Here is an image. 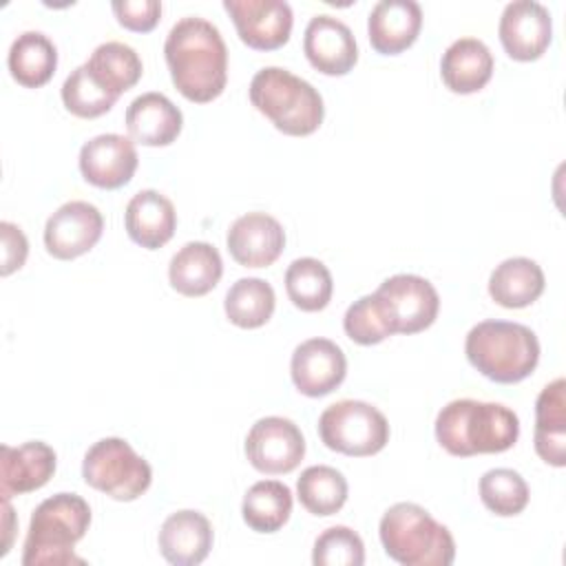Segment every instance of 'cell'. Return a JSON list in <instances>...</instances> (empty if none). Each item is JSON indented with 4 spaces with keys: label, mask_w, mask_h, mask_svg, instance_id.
<instances>
[{
    "label": "cell",
    "mask_w": 566,
    "mask_h": 566,
    "mask_svg": "<svg viewBox=\"0 0 566 566\" xmlns=\"http://www.w3.org/2000/svg\"><path fill=\"white\" fill-rule=\"evenodd\" d=\"M347 374V358L343 349L329 338L303 340L290 360V376L294 387L310 398L332 394Z\"/></svg>",
    "instance_id": "cell-14"
},
{
    "label": "cell",
    "mask_w": 566,
    "mask_h": 566,
    "mask_svg": "<svg viewBox=\"0 0 566 566\" xmlns=\"http://www.w3.org/2000/svg\"><path fill=\"white\" fill-rule=\"evenodd\" d=\"M285 292L298 310L318 312L332 301V272L323 261L314 256H301L285 270Z\"/></svg>",
    "instance_id": "cell-31"
},
{
    "label": "cell",
    "mask_w": 566,
    "mask_h": 566,
    "mask_svg": "<svg viewBox=\"0 0 566 566\" xmlns=\"http://www.w3.org/2000/svg\"><path fill=\"white\" fill-rule=\"evenodd\" d=\"M137 164L139 157L135 150V142L117 133L97 135L80 148L82 177L104 190L126 186L133 179Z\"/></svg>",
    "instance_id": "cell-15"
},
{
    "label": "cell",
    "mask_w": 566,
    "mask_h": 566,
    "mask_svg": "<svg viewBox=\"0 0 566 566\" xmlns=\"http://www.w3.org/2000/svg\"><path fill=\"white\" fill-rule=\"evenodd\" d=\"M7 64H9L11 77L18 84L27 88H40L55 73L57 49L44 33L24 31L13 40Z\"/></svg>",
    "instance_id": "cell-27"
},
{
    "label": "cell",
    "mask_w": 566,
    "mask_h": 566,
    "mask_svg": "<svg viewBox=\"0 0 566 566\" xmlns=\"http://www.w3.org/2000/svg\"><path fill=\"white\" fill-rule=\"evenodd\" d=\"M312 562L316 566H363L365 544L349 526H329L316 537Z\"/></svg>",
    "instance_id": "cell-35"
},
{
    "label": "cell",
    "mask_w": 566,
    "mask_h": 566,
    "mask_svg": "<svg viewBox=\"0 0 566 566\" xmlns=\"http://www.w3.org/2000/svg\"><path fill=\"white\" fill-rule=\"evenodd\" d=\"M0 239H2V268L0 274L9 276L11 272L20 270L27 261L29 254V241L24 237V232L11 223V221H2L0 223Z\"/></svg>",
    "instance_id": "cell-38"
},
{
    "label": "cell",
    "mask_w": 566,
    "mask_h": 566,
    "mask_svg": "<svg viewBox=\"0 0 566 566\" xmlns=\"http://www.w3.org/2000/svg\"><path fill=\"white\" fill-rule=\"evenodd\" d=\"M347 480L327 464L307 467L296 480V497L312 515H334L347 502Z\"/></svg>",
    "instance_id": "cell-32"
},
{
    "label": "cell",
    "mask_w": 566,
    "mask_h": 566,
    "mask_svg": "<svg viewBox=\"0 0 566 566\" xmlns=\"http://www.w3.org/2000/svg\"><path fill=\"white\" fill-rule=\"evenodd\" d=\"M104 217L88 201H66L44 226L46 252L60 261L86 254L102 237Z\"/></svg>",
    "instance_id": "cell-12"
},
{
    "label": "cell",
    "mask_w": 566,
    "mask_h": 566,
    "mask_svg": "<svg viewBox=\"0 0 566 566\" xmlns=\"http://www.w3.org/2000/svg\"><path fill=\"white\" fill-rule=\"evenodd\" d=\"M57 455L42 440H29L20 447H0V493L2 497L22 495L42 489L55 473Z\"/></svg>",
    "instance_id": "cell-18"
},
{
    "label": "cell",
    "mask_w": 566,
    "mask_h": 566,
    "mask_svg": "<svg viewBox=\"0 0 566 566\" xmlns=\"http://www.w3.org/2000/svg\"><path fill=\"white\" fill-rule=\"evenodd\" d=\"M62 102L69 113L93 119L113 108L117 95L106 91L86 69V64L77 66L62 84Z\"/></svg>",
    "instance_id": "cell-34"
},
{
    "label": "cell",
    "mask_w": 566,
    "mask_h": 566,
    "mask_svg": "<svg viewBox=\"0 0 566 566\" xmlns=\"http://www.w3.org/2000/svg\"><path fill=\"white\" fill-rule=\"evenodd\" d=\"M111 9L117 15V22L135 33L153 31L161 15L159 0H115Z\"/></svg>",
    "instance_id": "cell-37"
},
{
    "label": "cell",
    "mask_w": 566,
    "mask_h": 566,
    "mask_svg": "<svg viewBox=\"0 0 566 566\" xmlns=\"http://www.w3.org/2000/svg\"><path fill=\"white\" fill-rule=\"evenodd\" d=\"M212 526L199 511H177L168 515L159 528V553L168 564L197 566L212 548Z\"/></svg>",
    "instance_id": "cell-19"
},
{
    "label": "cell",
    "mask_w": 566,
    "mask_h": 566,
    "mask_svg": "<svg viewBox=\"0 0 566 566\" xmlns=\"http://www.w3.org/2000/svg\"><path fill=\"white\" fill-rule=\"evenodd\" d=\"M303 51L310 64L323 75H345L358 62V46L352 29L327 13H318L307 22Z\"/></svg>",
    "instance_id": "cell-16"
},
{
    "label": "cell",
    "mask_w": 566,
    "mask_h": 566,
    "mask_svg": "<svg viewBox=\"0 0 566 566\" xmlns=\"http://www.w3.org/2000/svg\"><path fill=\"white\" fill-rule=\"evenodd\" d=\"M535 453L551 467L566 464V382L555 378L535 400Z\"/></svg>",
    "instance_id": "cell-23"
},
{
    "label": "cell",
    "mask_w": 566,
    "mask_h": 566,
    "mask_svg": "<svg viewBox=\"0 0 566 566\" xmlns=\"http://www.w3.org/2000/svg\"><path fill=\"white\" fill-rule=\"evenodd\" d=\"M82 478L117 502H133L148 491L153 469L124 438H102L86 451Z\"/></svg>",
    "instance_id": "cell-7"
},
{
    "label": "cell",
    "mask_w": 566,
    "mask_h": 566,
    "mask_svg": "<svg viewBox=\"0 0 566 566\" xmlns=\"http://www.w3.org/2000/svg\"><path fill=\"white\" fill-rule=\"evenodd\" d=\"M164 57L177 91L197 104L217 99L228 82V49L221 31L199 15L172 24Z\"/></svg>",
    "instance_id": "cell-1"
},
{
    "label": "cell",
    "mask_w": 566,
    "mask_h": 566,
    "mask_svg": "<svg viewBox=\"0 0 566 566\" xmlns=\"http://www.w3.org/2000/svg\"><path fill=\"white\" fill-rule=\"evenodd\" d=\"M345 334L358 345H376L391 336L374 294H365L354 301L343 316Z\"/></svg>",
    "instance_id": "cell-36"
},
{
    "label": "cell",
    "mask_w": 566,
    "mask_h": 566,
    "mask_svg": "<svg viewBox=\"0 0 566 566\" xmlns=\"http://www.w3.org/2000/svg\"><path fill=\"white\" fill-rule=\"evenodd\" d=\"M88 73L117 97L133 88L142 77V60L137 51L124 42H104L86 60Z\"/></svg>",
    "instance_id": "cell-29"
},
{
    "label": "cell",
    "mask_w": 566,
    "mask_h": 566,
    "mask_svg": "<svg viewBox=\"0 0 566 566\" xmlns=\"http://www.w3.org/2000/svg\"><path fill=\"white\" fill-rule=\"evenodd\" d=\"M250 102L276 130L292 137L312 135L325 117L321 93L307 80L281 66H265L254 73Z\"/></svg>",
    "instance_id": "cell-5"
},
{
    "label": "cell",
    "mask_w": 566,
    "mask_h": 566,
    "mask_svg": "<svg viewBox=\"0 0 566 566\" xmlns=\"http://www.w3.org/2000/svg\"><path fill=\"white\" fill-rule=\"evenodd\" d=\"M378 310L391 334H418L433 325L440 296L436 287L418 274H394L374 292Z\"/></svg>",
    "instance_id": "cell-9"
},
{
    "label": "cell",
    "mask_w": 566,
    "mask_h": 566,
    "mask_svg": "<svg viewBox=\"0 0 566 566\" xmlns=\"http://www.w3.org/2000/svg\"><path fill=\"white\" fill-rule=\"evenodd\" d=\"M181 126V111L164 93H144L126 108L128 135L142 146H168L179 137Z\"/></svg>",
    "instance_id": "cell-21"
},
{
    "label": "cell",
    "mask_w": 566,
    "mask_h": 566,
    "mask_svg": "<svg viewBox=\"0 0 566 566\" xmlns=\"http://www.w3.org/2000/svg\"><path fill=\"white\" fill-rule=\"evenodd\" d=\"M223 274V261L214 245L206 241H190L179 248L168 265L172 290L184 296H203L212 292Z\"/></svg>",
    "instance_id": "cell-25"
},
{
    "label": "cell",
    "mask_w": 566,
    "mask_h": 566,
    "mask_svg": "<svg viewBox=\"0 0 566 566\" xmlns=\"http://www.w3.org/2000/svg\"><path fill=\"white\" fill-rule=\"evenodd\" d=\"M422 29V9L413 0H380L367 18L374 51L398 55L409 49Z\"/></svg>",
    "instance_id": "cell-20"
},
{
    "label": "cell",
    "mask_w": 566,
    "mask_h": 566,
    "mask_svg": "<svg viewBox=\"0 0 566 566\" xmlns=\"http://www.w3.org/2000/svg\"><path fill=\"white\" fill-rule=\"evenodd\" d=\"M544 292V272L528 256L504 259L489 276L491 298L509 310L535 303Z\"/></svg>",
    "instance_id": "cell-26"
},
{
    "label": "cell",
    "mask_w": 566,
    "mask_h": 566,
    "mask_svg": "<svg viewBox=\"0 0 566 566\" xmlns=\"http://www.w3.org/2000/svg\"><path fill=\"white\" fill-rule=\"evenodd\" d=\"M245 455L261 473H290L305 455V438L290 418L265 416L250 427L245 436Z\"/></svg>",
    "instance_id": "cell-10"
},
{
    "label": "cell",
    "mask_w": 566,
    "mask_h": 566,
    "mask_svg": "<svg viewBox=\"0 0 566 566\" xmlns=\"http://www.w3.org/2000/svg\"><path fill=\"white\" fill-rule=\"evenodd\" d=\"M478 489H480L482 504L500 517L520 515L526 509L528 495H531L526 480L517 471L506 467L489 469L480 478Z\"/></svg>",
    "instance_id": "cell-33"
},
{
    "label": "cell",
    "mask_w": 566,
    "mask_h": 566,
    "mask_svg": "<svg viewBox=\"0 0 566 566\" xmlns=\"http://www.w3.org/2000/svg\"><path fill=\"white\" fill-rule=\"evenodd\" d=\"M520 438V418L500 402L458 398L436 416V440L458 458L502 453Z\"/></svg>",
    "instance_id": "cell-2"
},
{
    "label": "cell",
    "mask_w": 566,
    "mask_h": 566,
    "mask_svg": "<svg viewBox=\"0 0 566 566\" xmlns=\"http://www.w3.org/2000/svg\"><path fill=\"white\" fill-rule=\"evenodd\" d=\"M469 363L489 380L511 385L528 378L539 363V340L522 323L482 321L464 340Z\"/></svg>",
    "instance_id": "cell-4"
},
{
    "label": "cell",
    "mask_w": 566,
    "mask_h": 566,
    "mask_svg": "<svg viewBox=\"0 0 566 566\" xmlns=\"http://www.w3.org/2000/svg\"><path fill=\"white\" fill-rule=\"evenodd\" d=\"M500 42L509 57L531 62L544 55L553 40V20L544 4L535 0H513L500 18Z\"/></svg>",
    "instance_id": "cell-13"
},
{
    "label": "cell",
    "mask_w": 566,
    "mask_h": 566,
    "mask_svg": "<svg viewBox=\"0 0 566 566\" xmlns=\"http://www.w3.org/2000/svg\"><path fill=\"white\" fill-rule=\"evenodd\" d=\"M276 296L268 281L256 276H243L234 281L226 294L223 307L230 323L243 329L265 325L274 314Z\"/></svg>",
    "instance_id": "cell-30"
},
{
    "label": "cell",
    "mask_w": 566,
    "mask_h": 566,
    "mask_svg": "<svg viewBox=\"0 0 566 566\" xmlns=\"http://www.w3.org/2000/svg\"><path fill=\"white\" fill-rule=\"evenodd\" d=\"M385 553L402 566H449L455 557L451 531L413 502H398L380 517Z\"/></svg>",
    "instance_id": "cell-6"
},
{
    "label": "cell",
    "mask_w": 566,
    "mask_h": 566,
    "mask_svg": "<svg viewBox=\"0 0 566 566\" xmlns=\"http://www.w3.org/2000/svg\"><path fill=\"white\" fill-rule=\"evenodd\" d=\"M243 44L256 51H274L290 40L292 9L285 0H223Z\"/></svg>",
    "instance_id": "cell-11"
},
{
    "label": "cell",
    "mask_w": 566,
    "mask_h": 566,
    "mask_svg": "<svg viewBox=\"0 0 566 566\" xmlns=\"http://www.w3.org/2000/svg\"><path fill=\"white\" fill-rule=\"evenodd\" d=\"M318 436L332 451L365 458L385 449L389 422L382 411L365 400H338L321 413Z\"/></svg>",
    "instance_id": "cell-8"
},
{
    "label": "cell",
    "mask_w": 566,
    "mask_h": 566,
    "mask_svg": "<svg viewBox=\"0 0 566 566\" xmlns=\"http://www.w3.org/2000/svg\"><path fill=\"white\" fill-rule=\"evenodd\" d=\"M292 513V491L279 480L254 482L241 504L243 522L256 533H276Z\"/></svg>",
    "instance_id": "cell-28"
},
{
    "label": "cell",
    "mask_w": 566,
    "mask_h": 566,
    "mask_svg": "<svg viewBox=\"0 0 566 566\" xmlns=\"http://www.w3.org/2000/svg\"><path fill=\"white\" fill-rule=\"evenodd\" d=\"M226 243L239 265L268 268L285 248V230L265 212H248L232 221Z\"/></svg>",
    "instance_id": "cell-17"
},
{
    "label": "cell",
    "mask_w": 566,
    "mask_h": 566,
    "mask_svg": "<svg viewBox=\"0 0 566 566\" xmlns=\"http://www.w3.org/2000/svg\"><path fill=\"white\" fill-rule=\"evenodd\" d=\"M440 75L453 93H478L493 75V55L482 40L460 38L442 53Z\"/></svg>",
    "instance_id": "cell-24"
},
{
    "label": "cell",
    "mask_w": 566,
    "mask_h": 566,
    "mask_svg": "<svg viewBox=\"0 0 566 566\" xmlns=\"http://www.w3.org/2000/svg\"><path fill=\"white\" fill-rule=\"evenodd\" d=\"M124 228L128 237L146 248L157 250L168 243L177 228V212L172 201L159 190H139L126 206Z\"/></svg>",
    "instance_id": "cell-22"
},
{
    "label": "cell",
    "mask_w": 566,
    "mask_h": 566,
    "mask_svg": "<svg viewBox=\"0 0 566 566\" xmlns=\"http://www.w3.org/2000/svg\"><path fill=\"white\" fill-rule=\"evenodd\" d=\"M2 528H4V542H2V551H0V555L4 557L7 553H9V548H11V537H13V522H15V515H13V509H11V504H9V500L7 497H2Z\"/></svg>",
    "instance_id": "cell-39"
},
{
    "label": "cell",
    "mask_w": 566,
    "mask_h": 566,
    "mask_svg": "<svg viewBox=\"0 0 566 566\" xmlns=\"http://www.w3.org/2000/svg\"><path fill=\"white\" fill-rule=\"evenodd\" d=\"M91 506L77 493H55L38 504L24 539V566L84 564L73 546L86 535Z\"/></svg>",
    "instance_id": "cell-3"
}]
</instances>
